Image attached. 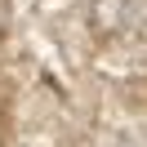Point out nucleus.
<instances>
[{"label": "nucleus", "instance_id": "2", "mask_svg": "<svg viewBox=\"0 0 147 147\" xmlns=\"http://www.w3.org/2000/svg\"><path fill=\"white\" fill-rule=\"evenodd\" d=\"M9 27V0H0V31Z\"/></svg>", "mask_w": 147, "mask_h": 147}, {"label": "nucleus", "instance_id": "1", "mask_svg": "<svg viewBox=\"0 0 147 147\" xmlns=\"http://www.w3.org/2000/svg\"><path fill=\"white\" fill-rule=\"evenodd\" d=\"M89 18H94V27L107 31V36H129V31L138 27V5L134 0H94Z\"/></svg>", "mask_w": 147, "mask_h": 147}]
</instances>
